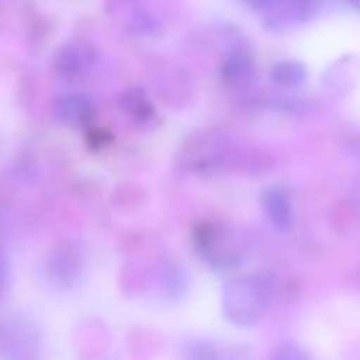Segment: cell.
Here are the masks:
<instances>
[{
    "instance_id": "obj_11",
    "label": "cell",
    "mask_w": 360,
    "mask_h": 360,
    "mask_svg": "<svg viewBox=\"0 0 360 360\" xmlns=\"http://www.w3.org/2000/svg\"><path fill=\"white\" fill-rule=\"evenodd\" d=\"M183 354H185V360H221L223 358L221 347L217 343L204 341V339L189 341L187 347L183 349Z\"/></svg>"
},
{
    "instance_id": "obj_8",
    "label": "cell",
    "mask_w": 360,
    "mask_h": 360,
    "mask_svg": "<svg viewBox=\"0 0 360 360\" xmlns=\"http://www.w3.org/2000/svg\"><path fill=\"white\" fill-rule=\"evenodd\" d=\"M223 79L231 87L248 85L252 79V58L246 51H233L223 66Z\"/></svg>"
},
{
    "instance_id": "obj_14",
    "label": "cell",
    "mask_w": 360,
    "mask_h": 360,
    "mask_svg": "<svg viewBox=\"0 0 360 360\" xmlns=\"http://www.w3.org/2000/svg\"><path fill=\"white\" fill-rule=\"evenodd\" d=\"M278 3V0H244V5L246 7H250V9H255V11H267V9H271L274 5Z\"/></svg>"
},
{
    "instance_id": "obj_3",
    "label": "cell",
    "mask_w": 360,
    "mask_h": 360,
    "mask_svg": "<svg viewBox=\"0 0 360 360\" xmlns=\"http://www.w3.org/2000/svg\"><path fill=\"white\" fill-rule=\"evenodd\" d=\"M198 244H200V250L204 252V257L219 269L236 267L240 261L238 252L225 242V233L221 227H212V225L202 227Z\"/></svg>"
},
{
    "instance_id": "obj_5",
    "label": "cell",
    "mask_w": 360,
    "mask_h": 360,
    "mask_svg": "<svg viewBox=\"0 0 360 360\" xmlns=\"http://www.w3.org/2000/svg\"><path fill=\"white\" fill-rule=\"evenodd\" d=\"M356 77H358V60L347 56V58L339 60L335 66H330L322 81H324V87H326L328 94L343 96L345 91L352 89Z\"/></svg>"
},
{
    "instance_id": "obj_13",
    "label": "cell",
    "mask_w": 360,
    "mask_h": 360,
    "mask_svg": "<svg viewBox=\"0 0 360 360\" xmlns=\"http://www.w3.org/2000/svg\"><path fill=\"white\" fill-rule=\"evenodd\" d=\"M123 108L138 119H144L146 115H150V104L144 100V96L140 91H127L123 96Z\"/></svg>"
},
{
    "instance_id": "obj_4",
    "label": "cell",
    "mask_w": 360,
    "mask_h": 360,
    "mask_svg": "<svg viewBox=\"0 0 360 360\" xmlns=\"http://www.w3.org/2000/svg\"><path fill=\"white\" fill-rule=\"evenodd\" d=\"M81 263V255L75 246H60L47 263V276L56 286L68 288L79 280Z\"/></svg>"
},
{
    "instance_id": "obj_12",
    "label": "cell",
    "mask_w": 360,
    "mask_h": 360,
    "mask_svg": "<svg viewBox=\"0 0 360 360\" xmlns=\"http://www.w3.org/2000/svg\"><path fill=\"white\" fill-rule=\"evenodd\" d=\"M269 360H311V356L297 341H282L271 349Z\"/></svg>"
},
{
    "instance_id": "obj_10",
    "label": "cell",
    "mask_w": 360,
    "mask_h": 360,
    "mask_svg": "<svg viewBox=\"0 0 360 360\" xmlns=\"http://www.w3.org/2000/svg\"><path fill=\"white\" fill-rule=\"evenodd\" d=\"M305 66L299 64V62H280L274 66V72H271V79L276 85L280 87H299L305 83Z\"/></svg>"
},
{
    "instance_id": "obj_6",
    "label": "cell",
    "mask_w": 360,
    "mask_h": 360,
    "mask_svg": "<svg viewBox=\"0 0 360 360\" xmlns=\"http://www.w3.org/2000/svg\"><path fill=\"white\" fill-rule=\"evenodd\" d=\"M263 210L274 227L284 231L292 225V204L282 189L274 187L263 193Z\"/></svg>"
},
{
    "instance_id": "obj_7",
    "label": "cell",
    "mask_w": 360,
    "mask_h": 360,
    "mask_svg": "<svg viewBox=\"0 0 360 360\" xmlns=\"http://www.w3.org/2000/svg\"><path fill=\"white\" fill-rule=\"evenodd\" d=\"M53 112L60 121L64 123H81L89 117L91 112V102L87 96L83 94H66L62 98L56 100L53 104Z\"/></svg>"
},
{
    "instance_id": "obj_9",
    "label": "cell",
    "mask_w": 360,
    "mask_h": 360,
    "mask_svg": "<svg viewBox=\"0 0 360 360\" xmlns=\"http://www.w3.org/2000/svg\"><path fill=\"white\" fill-rule=\"evenodd\" d=\"M89 66H91V56L83 45H70L62 49L58 56V68L66 77H79L87 72Z\"/></svg>"
},
{
    "instance_id": "obj_2",
    "label": "cell",
    "mask_w": 360,
    "mask_h": 360,
    "mask_svg": "<svg viewBox=\"0 0 360 360\" xmlns=\"http://www.w3.org/2000/svg\"><path fill=\"white\" fill-rule=\"evenodd\" d=\"M316 9V0H278L271 9L265 11V24L269 30L282 32L314 18Z\"/></svg>"
},
{
    "instance_id": "obj_16",
    "label": "cell",
    "mask_w": 360,
    "mask_h": 360,
    "mask_svg": "<svg viewBox=\"0 0 360 360\" xmlns=\"http://www.w3.org/2000/svg\"><path fill=\"white\" fill-rule=\"evenodd\" d=\"M349 5H352V7H356V9L360 11V0H349Z\"/></svg>"
},
{
    "instance_id": "obj_1",
    "label": "cell",
    "mask_w": 360,
    "mask_h": 360,
    "mask_svg": "<svg viewBox=\"0 0 360 360\" xmlns=\"http://www.w3.org/2000/svg\"><path fill=\"white\" fill-rule=\"evenodd\" d=\"M271 303V284L263 276H240L229 280L221 292L223 316L236 326L257 324Z\"/></svg>"
},
{
    "instance_id": "obj_15",
    "label": "cell",
    "mask_w": 360,
    "mask_h": 360,
    "mask_svg": "<svg viewBox=\"0 0 360 360\" xmlns=\"http://www.w3.org/2000/svg\"><path fill=\"white\" fill-rule=\"evenodd\" d=\"M5 284H7V261L3 250H0V292L5 290Z\"/></svg>"
}]
</instances>
